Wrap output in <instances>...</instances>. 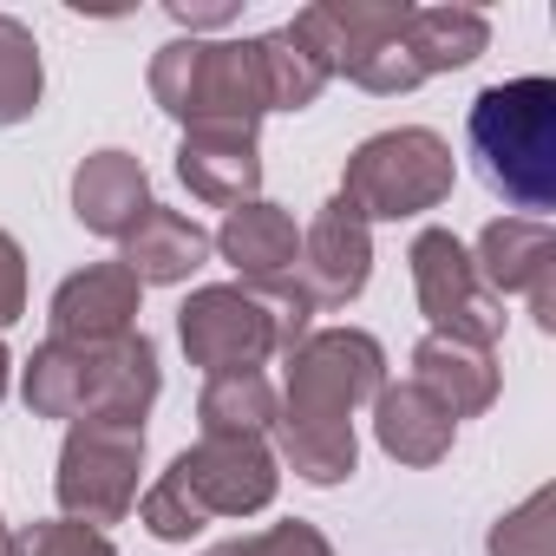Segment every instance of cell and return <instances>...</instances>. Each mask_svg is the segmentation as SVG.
Masks as SVG:
<instances>
[{"label":"cell","mask_w":556,"mask_h":556,"mask_svg":"<svg viewBox=\"0 0 556 556\" xmlns=\"http://www.w3.org/2000/svg\"><path fill=\"white\" fill-rule=\"evenodd\" d=\"M471 151L497 197H510L517 210H549L556 203V86L549 79L491 86L471 105Z\"/></svg>","instance_id":"1"}]
</instances>
